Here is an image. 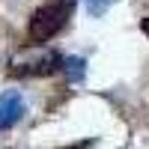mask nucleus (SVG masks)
<instances>
[{"label": "nucleus", "instance_id": "f257e3e1", "mask_svg": "<svg viewBox=\"0 0 149 149\" xmlns=\"http://www.w3.org/2000/svg\"><path fill=\"white\" fill-rule=\"evenodd\" d=\"M72 9H74V0H51V3H45L33 12V18L27 24V39L30 45H42L48 39H54L69 24L72 18Z\"/></svg>", "mask_w": 149, "mask_h": 149}, {"label": "nucleus", "instance_id": "f03ea898", "mask_svg": "<svg viewBox=\"0 0 149 149\" xmlns=\"http://www.w3.org/2000/svg\"><path fill=\"white\" fill-rule=\"evenodd\" d=\"M63 69V57H60L57 51H45L39 54L36 60H30V63H24L21 69H12V74H24V78H42V74H54Z\"/></svg>", "mask_w": 149, "mask_h": 149}, {"label": "nucleus", "instance_id": "7ed1b4c3", "mask_svg": "<svg viewBox=\"0 0 149 149\" xmlns=\"http://www.w3.org/2000/svg\"><path fill=\"white\" fill-rule=\"evenodd\" d=\"M24 116V102L15 90H9L0 95V128H12Z\"/></svg>", "mask_w": 149, "mask_h": 149}, {"label": "nucleus", "instance_id": "20e7f679", "mask_svg": "<svg viewBox=\"0 0 149 149\" xmlns=\"http://www.w3.org/2000/svg\"><path fill=\"white\" fill-rule=\"evenodd\" d=\"M63 72H66V78H69L72 84L84 81V74H86V63H84V57H66V60H63Z\"/></svg>", "mask_w": 149, "mask_h": 149}, {"label": "nucleus", "instance_id": "39448f33", "mask_svg": "<svg viewBox=\"0 0 149 149\" xmlns=\"http://www.w3.org/2000/svg\"><path fill=\"white\" fill-rule=\"evenodd\" d=\"M107 3H110V0H90V12H93V15H102V12L107 9Z\"/></svg>", "mask_w": 149, "mask_h": 149}, {"label": "nucleus", "instance_id": "423d86ee", "mask_svg": "<svg viewBox=\"0 0 149 149\" xmlns=\"http://www.w3.org/2000/svg\"><path fill=\"white\" fill-rule=\"evenodd\" d=\"M140 30H143V33L149 36V18H143V21H140Z\"/></svg>", "mask_w": 149, "mask_h": 149}]
</instances>
